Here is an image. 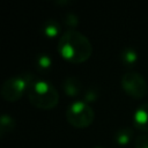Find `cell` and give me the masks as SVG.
Returning <instances> with one entry per match:
<instances>
[{"label":"cell","mask_w":148,"mask_h":148,"mask_svg":"<svg viewBox=\"0 0 148 148\" xmlns=\"http://www.w3.org/2000/svg\"><path fill=\"white\" fill-rule=\"evenodd\" d=\"M15 127V120L12 116L5 113L0 118V134L3 136L6 133L12 132Z\"/></svg>","instance_id":"obj_10"},{"label":"cell","mask_w":148,"mask_h":148,"mask_svg":"<svg viewBox=\"0 0 148 148\" xmlns=\"http://www.w3.org/2000/svg\"><path fill=\"white\" fill-rule=\"evenodd\" d=\"M58 51L67 61L81 64L90 58L92 45L86 35L75 29H68L60 36Z\"/></svg>","instance_id":"obj_1"},{"label":"cell","mask_w":148,"mask_h":148,"mask_svg":"<svg viewBox=\"0 0 148 148\" xmlns=\"http://www.w3.org/2000/svg\"><path fill=\"white\" fill-rule=\"evenodd\" d=\"M98 97V90L95 87H89L84 92V101L87 103H91L96 101Z\"/></svg>","instance_id":"obj_13"},{"label":"cell","mask_w":148,"mask_h":148,"mask_svg":"<svg viewBox=\"0 0 148 148\" xmlns=\"http://www.w3.org/2000/svg\"><path fill=\"white\" fill-rule=\"evenodd\" d=\"M134 126L141 131H148V102L139 105L133 116Z\"/></svg>","instance_id":"obj_6"},{"label":"cell","mask_w":148,"mask_h":148,"mask_svg":"<svg viewBox=\"0 0 148 148\" xmlns=\"http://www.w3.org/2000/svg\"><path fill=\"white\" fill-rule=\"evenodd\" d=\"M133 136V131L128 127H121L119 128L114 134V140L119 145H126L130 142V140Z\"/></svg>","instance_id":"obj_11"},{"label":"cell","mask_w":148,"mask_h":148,"mask_svg":"<svg viewBox=\"0 0 148 148\" xmlns=\"http://www.w3.org/2000/svg\"><path fill=\"white\" fill-rule=\"evenodd\" d=\"M94 148H104V147H98V146H97V147H94Z\"/></svg>","instance_id":"obj_16"},{"label":"cell","mask_w":148,"mask_h":148,"mask_svg":"<svg viewBox=\"0 0 148 148\" xmlns=\"http://www.w3.org/2000/svg\"><path fill=\"white\" fill-rule=\"evenodd\" d=\"M51 65H52V60L49 54L42 53L36 57V66L39 69H47V68H50Z\"/></svg>","instance_id":"obj_12"},{"label":"cell","mask_w":148,"mask_h":148,"mask_svg":"<svg viewBox=\"0 0 148 148\" xmlns=\"http://www.w3.org/2000/svg\"><path fill=\"white\" fill-rule=\"evenodd\" d=\"M120 60L125 65L131 66V65H133V64L136 62V60H138V53H136V51L133 47L126 46V47H124L120 51Z\"/></svg>","instance_id":"obj_9"},{"label":"cell","mask_w":148,"mask_h":148,"mask_svg":"<svg viewBox=\"0 0 148 148\" xmlns=\"http://www.w3.org/2000/svg\"><path fill=\"white\" fill-rule=\"evenodd\" d=\"M95 118V113L92 108L86 101H75L72 102L66 110V119L67 121L76 127L84 128L88 127Z\"/></svg>","instance_id":"obj_3"},{"label":"cell","mask_w":148,"mask_h":148,"mask_svg":"<svg viewBox=\"0 0 148 148\" xmlns=\"http://www.w3.org/2000/svg\"><path fill=\"white\" fill-rule=\"evenodd\" d=\"M62 89L65 90V92L68 95V96H76L80 94V91L82 90V84H81V81L76 77V76H67L65 80H64V83H62Z\"/></svg>","instance_id":"obj_7"},{"label":"cell","mask_w":148,"mask_h":148,"mask_svg":"<svg viewBox=\"0 0 148 148\" xmlns=\"http://www.w3.org/2000/svg\"><path fill=\"white\" fill-rule=\"evenodd\" d=\"M43 32L45 36L53 38L56 36H58V34L60 32V24L53 20V18H49L44 22L43 24Z\"/></svg>","instance_id":"obj_8"},{"label":"cell","mask_w":148,"mask_h":148,"mask_svg":"<svg viewBox=\"0 0 148 148\" xmlns=\"http://www.w3.org/2000/svg\"><path fill=\"white\" fill-rule=\"evenodd\" d=\"M27 95L34 106L43 110L53 109L59 102L58 90L51 82L44 79H35L29 84Z\"/></svg>","instance_id":"obj_2"},{"label":"cell","mask_w":148,"mask_h":148,"mask_svg":"<svg viewBox=\"0 0 148 148\" xmlns=\"http://www.w3.org/2000/svg\"><path fill=\"white\" fill-rule=\"evenodd\" d=\"M64 22L69 27V28H75L79 23V17L74 13H67L64 16Z\"/></svg>","instance_id":"obj_14"},{"label":"cell","mask_w":148,"mask_h":148,"mask_svg":"<svg viewBox=\"0 0 148 148\" xmlns=\"http://www.w3.org/2000/svg\"><path fill=\"white\" fill-rule=\"evenodd\" d=\"M121 87L126 91V94L134 98H142L148 90L145 77L135 71H127L123 74Z\"/></svg>","instance_id":"obj_5"},{"label":"cell","mask_w":148,"mask_h":148,"mask_svg":"<svg viewBox=\"0 0 148 148\" xmlns=\"http://www.w3.org/2000/svg\"><path fill=\"white\" fill-rule=\"evenodd\" d=\"M135 148H148V134H140L136 136Z\"/></svg>","instance_id":"obj_15"},{"label":"cell","mask_w":148,"mask_h":148,"mask_svg":"<svg viewBox=\"0 0 148 148\" xmlns=\"http://www.w3.org/2000/svg\"><path fill=\"white\" fill-rule=\"evenodd\" d=\"M34 80L35 79L31 73L10 76L1 86V96L8 102H15L27 92L29 84Z\"/></svg>","instance_id":"obj_4"}]
</instances>
